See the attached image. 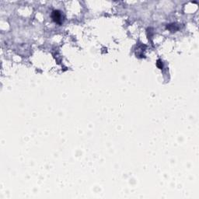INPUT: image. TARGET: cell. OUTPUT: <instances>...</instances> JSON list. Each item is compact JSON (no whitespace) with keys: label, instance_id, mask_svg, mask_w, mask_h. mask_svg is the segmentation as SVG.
I'll return each mask as SVG.
<instances>
[{"label":"cell","instance_id":"6da1fadb","mask_svg":"<svg viewBox=\"0 0 199 199\" xmlns=\"http://www.w3.org/2000/svg\"><path fill=\"white\" fill-rule=\"evenodd\" d=\"M62 18V15L59 13V11H54L53 12V19L55 20L56 22H60Z\"/></svg>","mask_w":199,"mask_h":199}]
</instances>
